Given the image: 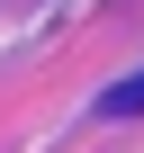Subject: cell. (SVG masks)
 Returning a JSON list of instances; mask_svg holds the SVG:
<instances>
[{
  "label": "cell",
  "instance_id": "obj_1",
  "mask_svg": "<svg viewBox=\"0 0 144 153\" xmlns=\"http://www.w3.org/2000/svg\"><path fill=\"white\" fill-rule=\"evenodd\" d=\"M99 108H108V117H144V81H117V90H108Z\"/></svg>",
  "mask_w": 144,
  "mask_h": 153
}]
</instances>
